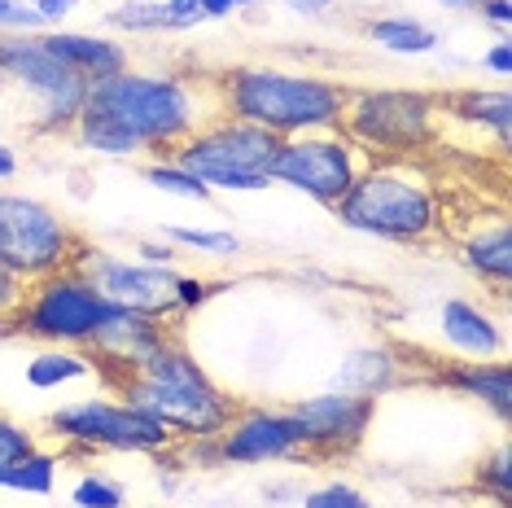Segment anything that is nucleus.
I'll return each instance as SVG.
<instances>
[{"mask_svg": "<svg viewBox=\"0 0 512 508\" xmlns=\"http://www.w3.org/2000/svg\"><path fill=\"white\" fill-rule=\"evenodd\" d=\"M211 88L219 114L254 123L281 141L302 132H337L346 101H351V84H342V79L267 62L228 66L211 79Z\"/></svg>", "mask_w": 512, "mask_h": 508, "instance_id": "1", "label": "nucleus"}, {"mask_svg": "<svg viewBox=\"0 0 512 508\" xmlns=\"http://www.w3.org/2000/svg\"><path fill=\"white\" fill-rule=\"evenodd\" d=\"M88 110L119 123L154 158H171L197 127L219 119L211 79L149 75V71H132V66L110 79H97L88 88Z\"/></svg>", "mask_w": 512, "mask_h": 508, "instance_id": "2", "label": "nucleus"}, {"mask_svg": "<svg viewBox=\"0 0 512 508\" xmlns=\"http://www.w3.org/2000/svg\"><path fill=\"white\" fill-rule=\"evenodd\" d=\"M110 386L123 395V403H132L145 417L167 425L176 443H211L228 430L232 412L241 403L193 360L180 333L162 342L141 368L114 377Z\"/></svg>", "mask_w": 512, "mask_h": 508, "instance_id": "3", "label": "nucleus"}, {"mask_svg": "<svg viewBox=\"0 0 512 508\" xmlns=\"http://www.w3.org/2000/svg\"><path fill=\"white\" fill-rule=\"evenodd\" d=\"M333 219L377 241L421 246L442 228V206L429 171L412 158H368L346 198L333 206Z\"/></svg>", "mask_w": 512, "mask_h": 508, "instance_id": "4", "label": "nucleus"}, {"mask_svg": "<svg viewBox=\"0 0 512 508\" xmlns=\"http://www.w3.org/2000/svg\"><path fill=\"white\" fill-rule=\"evenodd\" d=\"M276 149H281V136L219 114L206 127H197L171 158L189 167L211 193H263L272 189Z\"/></svg>", "mask_w": 512, "mask_h": 508, "instance_id": "5", "label": "nucleus"}, {"mask_svg": "<svg viewBox=\"0 0 512 508\" xmlns=\"http://www.w3.org/2000/svg\"><path fill=\"white\" fill-rule=\"evenodd\" d=\"M438 97L421 88H351L342 132L368 158H412L438 141Z\"/></svg>", "mask_w": 512, "mask_h": 508, "instance_id": "6", "label": "nucleus"}, {"mask_svg": "<svg viewBox=\"0 0 512 508\" xmlns=\"http://www.w3.org/2000/svg\"><path fill=\"white\" fill-rule=\"evenodd\" d=\"M0 88L31 101V132L66 136L88 106V79L44 49L40 36H0Z\"/></svg>", "mask_w": 512, "mask_h": 508, "instance_id": "7", "label": "nucleus"}, {"mask_svg": "<svg viewBox=\"0 0 512 508\" xmlns=\"http://www.w3.org/2000/svg\"><path fill=\"white\" fill-rule=\"evenodd\" d=\"M44 430L62 456H97V452H132V456H162L176 447L167 425L145 417L141 408L123 399H79L62 403L44 417Z\"/></svg>", "mask_w": 512, "mask_h": 508, "instance_id": "8", "label": "nucleus"}, {"mask_svg": "<svg viewBox=\"0 0 512 508\" xmlns=\"http://www.w3.org/2000/svg\"><path fill=\"white\" fill-rule=\"evenodd\" d=\"M110 298L88 281L79 268L49 272L40 281H27L18 311L9 316V338H31L44 346H84L92 342L97 325L106 320Z\"/></svg>", "mask_w": 512, "mask_h": 508, "instance_id": "9", "label": "nucleus"}, {"mask_svg": "<svg viewBox=\"0 0 512 508\" xmlns=\"http://www.w3.org/2000/svg\"><path fill=\"white\" fill-rule=\"evenodd\" d=\"M88 246L92 241L49 202L0 189V263L22 281L75 268Z\"/></svg>", "mask_w": 512, "mask_h": 508, "instance_id": "10", "label": "nucleus"}, {"mask_svg": "<svg viewBox=\"0 0 512 508\" xmlns=\"http://www.w3.org/2000/svg\"><path fill=\"white\" fill-rule=\"evenodd\" d=\"M364 167H368V154L342 132V127H337V132H302V136L281 141V149H276L272 184L307 193L311 202H320L333 211Z\"/></svg>", "mask_w": 512, "mask_h": 508, "instance_id": "11", "label": "nucleus"}, {"mask_svg": "<svg viewBox=\"0 0 512 508\" xmlns=\"http://www.w3.org/2000/svg\"><path fill=\"white\" fill-rule=\"evenodd\" d=\"M79 272L88 276L92 285L101 290V298H110L114 307L141 311V316L167 320L176 325V285H180V268H158V263H141V259H119L110 250L88 246L75 263Z\"/></svg>", "mask_w": 512, "mask_h": 508, "instance_id": "12", "label": "nucleus"}, {"mask_svg": "<svg viewBox=\"0 0 512 508\" xmlns=\"http://www.w3.org/2000/svg\"><path fill=\"white\" fill-rule=\"evenodd\" d=\"M219 465H272V460H307V438L289 408L237 403L228 430L215 438Z\"/></svg>", "mask_w": 512, "mask_h": 508, "instance_id": "13", "label": "nucleus"}, {"mask_svg": "<svg viewBox=\"0 0 512 508\" xmlns=\"http://www.w3.org/2000/svg\"><path fill=\"white\" fill-rule=\"evenodd\" d=\"M289 412L298 417L302 438H307V460H333L351 456L368 438L372 421H377V399L324 390V395L289 403Z\"/></svg>", "mask_w": 512, "mask_h": 508, "instance_id": "14", "label": "nucleus"}, {"mask_svg": "<svg viewBox=\"0 0 512 508\" xmlns=\"http://www.w3.org/2000/svg\"><path fill=\"white\" fill-rule=\"evenodd\" d=\"M167 338H176V325H167V320H154V316H141V311H127V307H114L106 311V320L97 325L92 333V342L84 351L92 355V368H97V377L110 381L132 373V368H141L149 355L158 351Z\"/></svg>", "mask_w": 512, "mask_h": 508, "instance_id": "15", "label": "nucleus"}, {"mask_svg": "<svg viewBox=\"0 0 512 508\" xmlns=\"http://www.w3.org/2000/svg\"><path fill=\"white\" fill-rule=\"evenodd\" d=\"M40 44L49 49L62 66H71L75 75H84L88 84H97V79H110L132 66V57H127V44L110 40V36H92V31H40Z\"/></svg>", "mask_w": 512, "mask_h": 508, "instance_id": "16", "label": "nucleus"}, {"mask_svg": "<svg viewBox=\"0 0 512 508\" xmlns=\"http://www.w3.org/2000/svg\"><path fill=\"white\" fill-rule=\"evenodd\" d=\"M438 325H442L447 346H456V351L469 355V360H499L508 346L504 325H499L486 307L469 303V298H447L438 311Z\"/></svg>", "mask_w": 512, "mask_h": 508, "instance_id": "17", "label": "nucleus"}, {"mask_svg": "<svg viewBox=\"0 0 512 508\" xmlns=\"http://www.w3.org/2000/svg\"><path fill=\"white\" fill-rule=\"evenodd\" d=\"M442 386H451L456 395L477 399L482 408L495 412V421H512V373L504 360H451L434 373Z\"/></svg>", "mask_w": 512, "mask_h": 508, "instance_id": "18", "label": "nucleus"}, {"mask_svg": "<svg viewBox=\"0 0 512 508\" xmlns=\"http://www.w3.org/2000/svg\"><path fill=\"white\" fill-rule=\"evenodd\" d=\"M460 259L477 281L491 285V290L504 298L508 285H512V228H508V219L495 215L491 224H477L473 233L464 237Z\"/></svg>", "mask_w": 512, "mask_h": 508, "instance_id": "19", "label": "nucleus"}, {"mask_svg": "<svg viewBox=\"0 0 512 508\" xmlns=\"http://www.w3.org/2000/svg\"><path fill=\"white\" fill-rule=\"evenodd\" d=\"M407 377V364L399 360V355L390 351V346H359V351H351L342 360V368L333 373L329 390H342V395H386V390H394L399 381Z\"/></svg>", "mask_w": 512, "mask_h": 508, "instance_id": "20", "label": "nucleus"}, {"mask_svg": "<svg viewBox=\"0 0 512 508\" xmlns=\"http://www.w3.org/2000/svg\"><path fill=\"white\" fill-rule=\"evenodd\" d=\"M438 114H451V119L482 127V132L495 136L499 149H508L512 136V101L504 88H460L451 97H438Z\"/></svg>", "mask_w": 512, "mask_h": 508, "instance_id": "21", "label": "nucleus"}, {"mask_svg": "<svg viewBox=\"0 0 512 508\" xmlns=\"http://www.w3.org/2000/svg\"><path fill=\"white\" fill-rule=\"evenodd\" d=\"M92 355L79 351V346H44L27 360V386L31 390H57V386H71V381L92 377Z\"/></svg>", "mask_w": 512, "mask_h": 508, "instance_id": "22", "label": "nucleus"}, {"mask_svg": "<svg viewBox=\"0 0 512 508\" xmlns=\"http://www.w3.org/2000/svg\"><path fill=\"white\" fill-rule=\"evenodd\" d=\"M368 40L377 44V49H386L394 57H429L438 49V31L425 27V22L416 18H372L368 22Z\"/></svg>", "mask_w": 512, "mask_h": 508, "instance_id": "23", "label": "nucleus"}, {"mask_svg": "<svg viewBox=\"0 0 512 508\" xmlns=\"http://www.w3.org/2000/svg\"><path fill=\"white\" fill-rule=\"evenodd\" d=\"M62 460L66 456L57 452V447H36V452L14 460V465H0V487L5 491H27V495H53Z\"/></svg>", "mask_w": 512, "mask_h": 508, "instance_id": "24", "label": "nucleus"}, {"mask_svg": "<svg viewBox=\"0 0 512 508\" xmlns=\"http://www.w3.org/2000/svg\"><path fill=\"white\" fill-rule=\"evenodd\" d=\"M141 176L154 184V189L171 193V198H189V202H211L215 198V193L206 189V184L197 180L189 167H180L176 158H149V163L141 167Z\"/></svg>", "mask_w": 512, "mask_h": 508, "instance_id": "25", "label": "nucleus"}, {"mask_svg": "<svg viewBox=\"0 0 512 508\" xmlns=\"http://www.w3.org/2000/svg\"><path fill=\"white\" fill-rule=\"evenodd\" d=\"M106 27L127 31V36H149V31H171V18L162 0H123L106 9Z\"/></svg>", "mask_w": 512, "mask_h": 508, "instance_id": "26", "label": "nucleus"}, {"mask_svg": "<svg viewBox=\"0 0 512 508\" xmlns=\"http://www.w3.org/2000/svg\"><path fill=\"white\" fill-rule=\"evenodd\" d=\"M162 237L171 241L176 250H189V254H219V259H232V254H241V241L237 233H228V228H162Z\"/></svg>", "mask_w": 512, "mask_h": 508, "instance_id": "27", "label": "nucleus"}, {"mask_svg": "<svg viewBox=\"0 0 512 508\" xmlns=\"http://www.w3.org/2000/svg\"><path fill=\"white\" fill-rule=\"evenodd\" d=\"M71 504L75 508H127V487L119 478H110V473L88 469V473H79L75 478Z\"/></svg>", "mask_w": 512, "mask_h": 508, "instance_id": "28", "label": "nucleus"}, {"mask_svg": "<svg viewBox=\"0 0 512 508\" xmlns=\"http://www.w3.org/2000/svg\"><path fill=\"white\" fill-rule=\"evenodd\" d=\"M477 491L482 495H491V500L499 508H508L512 504V452H508V443H499L491 456L477 465Z\"/></svg>", "mask_w": 512, "mask_h": 508, "instance_id": "29", "label": "nucleus"}, {"mask_svg": "<svg viewBox=\"0 0 512 508\" xmlns=\"http://www.w3.org/2000/svg\"><path fill=\"white\" fill-rule=\"evenodd\" d=\"M302 508H377L368 500L359 487H351V482H324V487H311L298 495Z\"/></svg>", "mask_w": 512, "mask_h": 508, "instance_id": "30", "label": "nucleus"}, {"mask_svg": "<svg viewBox=\"0 0 512 508\" xmlns=\"http://www.w3.org/2000/svg\"><path fill=\"white\" fill-rule=\"evenodd\" d=\"M36 447H40V438L27 425H18L9 412H0V465H14V460L31 456Z\"/></svg>", "mask_w": 512, "mask_h": 508, "instance_id": "31", "label": "nucleus"}, {"mask_svg": "<svg viewBox=\"0 0 512 508\" xmlns=\"http://www.w3.org/2000/svg\"><path fill=\"white\" fill-rule=\"evenodd\" d=\"M215 294H219V281H211V276H189V272H180V285H176V311H180V320L193 316V311H202Z\"/></svg>", "mask_w": 512, "mask_h": 508, "instance_id": "32", "label": "nucleus"}, {"mask_svg": "<svg viewBox=\"0 0 512 508\" xmlns=\"http://www.w3.org/2000/svg\"><path fill=\"white\" fill-rule=\"evenodd\" d=\"M44 18L36 14L31 5H22V0H0V36H40Z\"/></svg>", "mask_w": 512, "mask_h": 508, "instance_id": "33", "label": "nucleus"}, {"mask_svg": "<svg viewBox=\"0 0 512 508\" xmlns=\"http://www.w3.org/2000/svg\"><path fill=\"white\" fill-rule=\"evenodd\" d=\"M22 294H27V281H22L18 272H9L5 263H0V338H9V316L18 311Z\"/></svg>", "mask_w": 512, "mask_h": 508, "instance_id": "34", "label": "nucleus"}, {"mask_svg": "<svg viewBox=\"0 0 512 508\" xmlns=\"http://www.w3.org/2000/svg\"><path fill=\"white\" fill-rule=\"evenodd\" d=\"M162 9H167V18H171V31H189L197 22H206L202 0H162Z\"/></svg>", "mask_w": 512, "mask_h": 508, "instance_id": "35", "label": "nucleus"}, {"mask_svg": "<svg viewBox=\"0 0 512 508\" xmlns=\"http://www.w3.org/2000/svg\"><path fill=\"white\" fill-rule=\"evenodd\" d=\"M136 259H141V263H158V268H176L180 250L171 246L167 237H162V241H141V246H136Z\"/></svg>", "mask_w": 512, "mask_h": 508, "instance_id": "36", "label": "nucleus"}, {"mask_svg": "<svg viewBox=\"0 0 512 508\" xmlns=\"http://www.w3.org/2000/svg\"><path fill=\"white\" fill-rule=\"evenodd\" d=\"M482 66L491 75H499V79H508L512 75V44L508 40H499V44H491V49L482 53Z\"/></svg>", "mask_w": 512, "mask_h": 508, "instance_id": "37", "label": "nucleus"}, {"mask_svg": "<svg viewBox=\"0 0 512 508\" xmlns=\"http://www.w3.org/2000/svg\"><path fill=\"white\" fill-rule=\"evenodd\" d=\"M31 9H36V14L44 18V27H57V22H62L66 14H75L79 9V0H31Z\"/></svg>", "mask_w": 512, "mask_h": 508, "instance_id": "38", "label": "nucleus"}, {"mask_svg": "<svg viewBox=\"0 0 512 508\" xmlns=\"http://www.w3.org/2000/svg\"><path fill=\"white\" fill-rule=\"evenodd\" d=\"M477 14H482V22H491V27L508 31L512 27V0H477Z\"/></svg>", "mask_w": 512, "mask_h": 508, "instance_id": "39", "label": "nucleus"}, {"mask_svg": "<svg viewBox=\"0 0 512 508\" xmlns=\"http://www.w3.org/2000/svg\"><path fill=\"white\" fill-rule=\"evenodd\" d=\"M285 9L298 18H324L333 9V0H285Z\"/></svg>", "mask_w": 512, "mask_h": 508, "instance_id": "40", "label": "nucleus"}, {"mask_svg": "<svg viewBox=\"0 0 512 508\" xmlns=\"http://www.w3.org/2000/svg\"><path fill=\"white\" fill-rule=\"evenodd\" d=\"M254 0H202V18H228L237 9H250Z\"/></svg>", "mask_w": 512, "mask_h": 508, "instance_id": "41", "label": "nucleus"}, {"mask_svg": "<svg viewBox=\"0 0 512 508\" xmlns=\"http://www.w3.org/2000/svg\"><path fill=\"white\" fill-rule=\"evenodd\" d=\"M18 176V154L0 141V180H14Z\"/></svg>", "mask_w": 512, "mask_h": 508, "instance_id": "42", "label": "nucleus"}, {"mask_svg": "<svg viewBox=\"0 0 512 508\" xmlns=\"http://www.w3.org/2000/svg\"><path fill=\"white\" fill-rule=\"evenodd\" d=\"M442 9H451V14H469V9H477V0H438Z\"/></svg>", "mask_w": 512, "mask_h": 508, "instance_id": "43", "label": "nucleus"}, {"mask_svg": "<svg viewBox=\"0 0 512 508\" xmlns=\"http://www.w3.org/2000/svg\"><path fill=\"white\" fill-rule=\"evenodd\" d=\"M145 508H162V504H145Z\"/></svg>", "mask_w": 512, "mask_h": 508, "instance_id": "44", "label": "nucleus"}]
</instances>
